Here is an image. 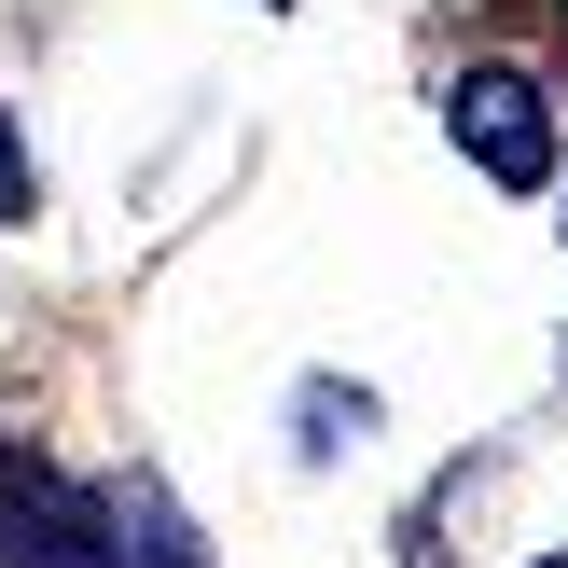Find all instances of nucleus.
<instances>
[{
    "mask_svg": "<svg viewBox=\"0 0 568 568\" xmlns=\"http://www.w3.org/2000/svg\"><path fill=\"white\" fill-rule=\"evenodd\" d=\"M555 14H568V0H555Z\"/></svg>",
    "mask_w": 568,
    "mask_h": 568,
    "instance_id": "20e7f679",
    "label": "nucleus"
},
{
    "mask_svg": "<svg viewBox=\"0 0 568 568\" xmlns=\"http://www.w3.org/2000/svg\"><path fill=\"white\" fill-rule=\"evenodd\" d=\"M0 555L14 568H125L98 527V499H70L55 471H0Z\"/></svg>",
    "mask_w": 568,
    "mask_h": 568,
    "instance_id": "f03ea898",
    "label": "nucleus"
},
{
    "mask_svg": "<svg viewBox=\"0 0 568 568\" xmlns=\"http://www.w3.org/2000/svg\"><path fill=\"white\" fill-rule=\"evenodd\" d=\"M444 125L471 139V166H486V181H555V111H541V83L527 70H458L444 83Z\"/></svg>",
    "mask_w": 568,
    "mask_h": 568,
    "instance_id": "f257e3e1",
    "label": "nucleus"
},
{
    "mask_svg": "<svg viewBox=\"0 0 568 568\" xmlns=\"http://www.w3.org/2000/svg\"><path fill=\"white\" fill-rule=\"evenodd\" d=\"M555 568H568V555H555Z\"/></svg>",
    "mask_w": 568,
    "mask_h": 568,
    "instance_id": "39448f33",
    "label": "nucleus"
},
{
    "mask_svg": "<svg viewBox=\"0 0 568 568\" xmlns=\"http://www.w3.org/2000/svg\"><path fill=\"white\" fill-rule=\"evenodd\" d=\"M0 222H28V153H14V125H0Z\"/></svg>",
    "mask_w": 568,
    "mask_h": 568,
    "instance_id": "7ed1b4c3",
    "label": "nucleus"
}]
</instances>
